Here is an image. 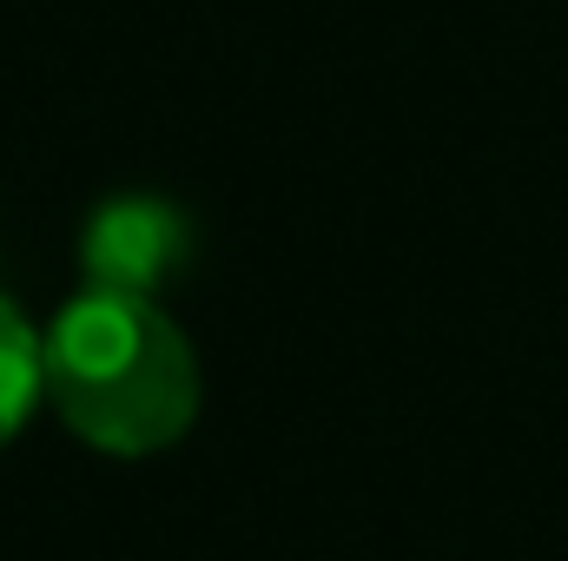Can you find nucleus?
<instances>
[{
  "instance_id": "nucleus-1",
  "label": "nucleus",
  "mask_w": 568,
  "mask_h": 561,
  "mask_svg": "<svg viewBox=\"0 0 568 561\" xmlns=\"http://www.w3.org/2000/svg\"><path fill=\"white\" fill-rule=\"evenodd\" d=\"M47 404L100 456H159L199 417V357L159 297L80 284L47 324Z\"/></svg>"
},
{
  "instance_id": "nucleus-2",
  "label": "nucleus",
  "mask_w": 568,
  "mask_h": 561,
  "mask_svg": "<svg viewBox=\"0 0 568 561\" xmlns=\"http://www.w3.org/2000/svg\"><path fill=\"white\" fill-rule=\"evenodd\" d=\"M179 258H185V218L152 192L106 198L80 232V272L100 290L159 297V284L179 272Z\"/></svg>"
},
{
  "instance_id": "nucleus-3",
  "label": "nucleus",
  "mask_w": 568,
  "mask_h": 561,
  "mask_svg": "<svg viewBox=\"0 0 568 561\" xmlns=\"http://www.w3.org/2000/svg\"><path fill=\"white\" fill-rule=\"evenodd\" d=\"M47 397V330L27 324L13 297H0V449L27 429Z\"/></svg>"
}]
</instances>
